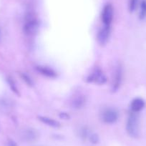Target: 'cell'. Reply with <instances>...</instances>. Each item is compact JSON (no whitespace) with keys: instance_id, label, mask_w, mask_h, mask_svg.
I'll use <instances>...</instances> for the list:
<instances>
[{"instance_id":"cell-1","label":"cell","mask_w":146,"mask_h":146,"mask_svg":"<svg viewBox=\"0 0 146 146\" xmlns=\"http://www.w3.org/2000/svg\"><path fill=\"white\" fill-rule=\"evenodd\" d=\"M126 130L127 133L132 137H137L140 133L138 117L136 115L132 114L129 116L126 124Z\"/></svg>"},{"instance_id":"cell-2","label":"cell","mask_w":146,"mask_h":146,"mask_svg":"<svg viewBox=\"0 0 146 146\" xmlns=\"http://www.w3.org/2000/svg\"><path fill=\"white\" fill-rule=\"evenodd\" d=\"M37 28V22L32 13H28L25 17L24 30L27 35H32L35 33Z\"/></svg>"},{"instance_id":"cell-3","label":"cell","mask_w":146,"mask_h":146,"mask_svg":"<svg viewBox=\"0 0 146 146\" xmlns=\"http://www.w3.org/2000/svg\"><path fill=\"white\" fill-rule=\"evenodd\" d=\"M88 81L89 82L98 84V85H103L106 82L107 78L100 70L97 69V70H94L88 76Z\"/></svg>"},{"instance_id":"cell-4","label":"cell","mask_w":146,"mask_h":146,"mask_svg":"<svg viewBox=\"0 0 146 146\" xmlns=\"http://www.w3.org/2000/svg\"><path fill=\"white\" fill-rule=\"evenodd\" d=\"M113 19V7L110 4L104 7L102 12V21L104 25L110 26Z\"/></svg>"},{"instance_id":"cell-5","label":"cell","mask_w":146,"mask_h":146,"mask_svg":"<svg viewBox=\"0 0 146 146\" xmlns=\"http://www.w3.org/2000/svg\"><path fill=\"white\" fill-rule=\"evenodd\" d=\"M102 119L105 123L113 124L118 119V113L114 109H107L102 113Z\"/></svg>"},{"instance_id":"cell-6","label":"cell","mask_w":146,"mask_h":146,"mask_svg":"<svg viewBox=\"0 0 146 146\" xmlns=\"http://www.w3.org/2000/svg\"><path fill=\"white\" fill-rule=\"evenodd\" d=\"M110 35V27L108 25H104L99 31L98 35V41L100 44H105L108 42Z\"/></svg>"},{"instance_id":"cell-7","label":"cell","mask_w":146,"mask_h":146,"mask_svg":"<svg viewBox=\"0 0 146 146\" xmlns=\"http://www.w3.org/2000/svg\"><path fill=\"white\" fill-rule=\"evenodd\" d=\"M22 137L27 142H34L38 138V133L34 129H27L24 131Z\"/></svg>"},{"instance_id":"cell-8","label":"cell","mask_w":146,"mask_h":146,"mask_svg":"<svg viewBox=\"0 0 146 146\" xmlns=\"http://www.w3.org/2000/svg\"><path fill=\"white\" fill-rule=\"evenodd\" d=\"M145 107V102L140 98H136L134 100H133V102H131V105H130V108H131L132 111L134 112V113H138L140 110L144 108Z\"/></svg>"},{"instance_id":"cell-9","label":"cell","mask_w":146,"mask_h":146,"mask_svg":"<svg viewBox=\"0 0 146 146\" xmlns=\"http://www.w3.org/2000/svg\"><path fill=\"white\" fill-rule=\"evenodd\" d=\"M36 70L40 72L41 74L45 75V76L49 77V78H54L56 76L55 72L51 68H49L47 67H44V66H38L36 67Z\"/></svg>"},{"instance_id":"cell-10","label":"cell","mask_w":146,"mask_h":146,"mask_svg":"<svg viewBox=\"0 0 146 146\" xmlns=\"http://www.w3.org/2000/svg\"><path fill=\"white\" fill-rule=\"evenodd\" d=\"M85 104V98L83 96H78L72 102V106L75 109H80L82 108Z\"/></svg>"},{"instance_id":"cell-11","label":"cell","mask_w":146,"mask_h":146,"mask_svg":"<svg viewBox=\"0 0 146 146\" xmlns=\"http://www.w3.org/2000/svg\"><path fill=\"white\" fill-rule=\"evenodd\" d=\"M39 118H40V121L42 122L43 123H44V124L47 125L49 126H51L52 127H58L60 125L58 122L53 120L52 118H50V117H41V116Z\"/></svg>"},{"instance_id":"cell-12","label":"cell","mask_w":146,"mask_h":146,"mask_svg":"<svg viewBox=\"0 0 146 146\" xmlns=\"http://www.w3.org/2000/svg\"><path fill=\"white\" fill-rule=\"evenodd\" d=\"M122 80V70L120 67H118L116 70L115 77V81H114V90H117L118 88L119 85H120V82Z\"/></svg>"},{"instance_id":"cell-13","label":"cell","mask_w":146,"mask_h":146,"mask_svg":"<svg viewBox=\"0 0 146 146\" xmlns=\"http://www.w3.org/2000/svg\"><path fill=\"white\" fill-rule=\"evenodd\" d=\"M146 17V0H143L140 5V17L144 18Z\"/></svg>"},{"instance_id":"cell-14","label":"cell","mask_w":146,"mask_h":146,"mask_svg":"<svg viewBox=\"0 0 146 146\" xmlns=\"http://www.w3.org/2000/svg\"><path fill=\"white\" fill-rule=\"evenodd\" d=\"M90 140L93 144H96L99 142V137L96 134H91L90 136Z\"/></svg>"},{"instance_id":"cell-15","label":"cell","mask_w":146,"mask_h":146,"mask_svg":"<svg viewBox=\"0 0 146 146\" xmlns=\"http://www.w3.org/2000/svg\"><path fill=\"white\" fill-rule=\"evenodd\" d=\"M8 82H9V86L11 87V88H12V90L15 91V92H17V90L16 87H15V82H14V81L12 80L11 79V78H8Z\"/></svg>"},{"instance_id":"cell-16","label":"cell","mask_w":146,"mask_h":146,"mask_svg":"<svg viewBox=\"0 0 146 146\" xmlns=\"http://www.w3.org/2000/svg\"><path fill=\"white\" fill-rule=\"evenodd\" d=\"M137 0H130V11H133L136 7Z\"/></svg>"},{"instance_id":"cell-17","label":"cell","mask_w":146,"mask_h":146,"mask_svg":"<svg viewBox=\"0 0 146 146\" xmlns=\"http://www.w3.org/2000/svg\"><path fill=\"white\" fill-rule=\"evenodd\" d=\"M7 146H18L17 144L13 140H12V139H9L7 140Z\"/></svg>"}]
</instances>
